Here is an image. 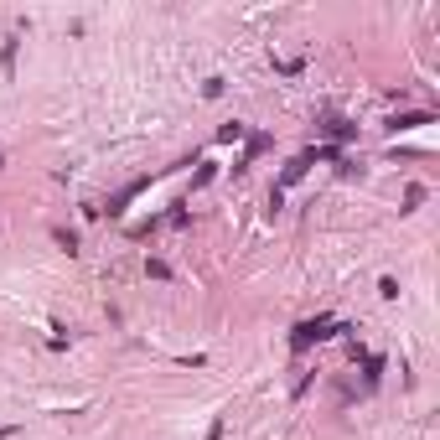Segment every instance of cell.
<instances>
[{
  "mask_svg": "<svg viewBox=\"0 0 440 440\" xmlns=\"http://www.w3.org/2000/svg\"><path fill=\"white\" fill-rule=\"evenodd\" d=\"M264 145H270V135H254V140H249V151H244V161H254V156L264 151Z\"/></svg>",
  "mask_w": 440,
  "mask_h": 440,
  "instance_id": "8",
  "label": "cell"
},
{
  "mask_svg": "<svg viewBox=\"0 0 440 440\" xmlns=\"http://www.w3.org/2000/svg\"><path fill=\"white\" fill-rule=\"evenodd\" d=\"M425 202V186H409V192H404V212H415Z\"/></svg>",
  "mask_w": 440,
  "mask_h": 440,
  "instance_id": "7",
  "label": "cell"
},
{
  "mask_svg": "<svg viewBox=\"0 0 440 440\" xmlns=\"http://www.w3.org/2000/svg\"><path fill=\"white\" fill-rule=\"evenodd\" d=\"M415 125H430V114H399V119H389V130H415Z\"/></svg>",
  "mask_w": 440,
  "mask_h": 440,
  "instance_id": "4",
  "label": "cell"
},
{
  "mask_svg": "<svg viewBox=\"0 0 440 440\" xmlns=\"http://www.w3.org/2000/svg\"><path fill=\"white\" fill-rule=\"evenodd\" d=\"M145 186H151V177H140V181H130V186H125V192H119V197H114V202H109V218H119V212H125L130 202H135V197L145 192Z\"/></svg>",
  "mask_w": 440,
  "mask_h": 440,
  "instance_id": "3",
  "label": "cell"
},
{
  "mask_svg": "<svg viewBox=\"0 0 440 440\" xmlns=\"http://www.w3.org/2000/svg\"><path fill=\"white\" fill-rule=\"evenodd\" d=\"M52 238H57V244H62V249H68V254H78V233H73V228H57V233H52Z\"/></svg>",
  "mask_w": 440,
  "mask_h": 440,
  "instance_id": "6",
  "label": "cell"
},
{
  "mask_svg": "<svg viewBox=\"0 0 440 440\" xmlns=\"http://www.w3.org/2000/svg\"><path fill=\"white\" fill-rule=\"evenodd\" d=\"M331 331H337V322H331V316H316V322H301L296 331H290V352H305L311 342H326Z\"/></svg>",
  "mask_w": 440,
  "mask_h": 440,
  "instance_id": "1",
  "label": "cell"
},
{
  "mask_svg": "<svg viewBox=\"0 0 440 440\" xmlns=\"http://www.w3.org/2000/svg\"><path fill=\"white\" fill-rule=\"evenodd\" d=\"M145 275L151 280H171V264L166 259H145Z\"/></svg>",
  "mask_w": 440,
  "mask_h": 440,
  "instance_id": "5",
  "label": "cell"
},
{
  "mask_svg": "<svg viewBox=\"0 0 440 440\" xmlns=\"http://www.w3.org/2000/svg\"><path fill=\"white\" fill-rule=\"evenodd\" d=\"M11 435H16V425H6V430H0V440H11Z\"/></svg>",
  "mask_w": 440,
  "mask_h": 440,
  "instance_id": "9",
  "label": "cell"
},
{
  "mask_svg": "<svg viewBox=\"0 0 440 440\" xmlns=\"http://www.w3.org/2000/svg\"><path fill=\"white\" fill-rule=\"evenodd\" d=\"M0 166H6V151H0Z\"/></svg>",
  "mask_w": 440,
  "mask_h": 440,
  "instance_id": "10",
  "label": "cell"
},
{
  "mask_svg": "<svg viewBox=\"0 0 440 440\" xmlns=\"http://www.w3.org/2000/svg\"><path fill=\"white\" fill-rule=\"evenodd\" d=\"M316 130H322L326 140H357V125H348V119H337V114H326Z\"/></svg>",
  "mask_w": 440,
  "mask_h": 440,
  "instance_id": "2",
  "label": "cell"
}]
</instances>
